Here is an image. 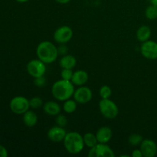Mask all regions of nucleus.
<instances>
[{
  "mask_svg": "<svg viewBox=\"0 0 157 157\" xmlns=\"http://www.w3.org/2000/svg\"><path fill=\"white\" fill-rule=\"evenodd\" d=\"M75 85L71 81L61 79L57 81L52 85V96L59 101H65L70 99L75 93Z\"/></svg>",
  "mask_w": 157,
  "mask_h": 157,
  "instance_id": "nucleus-1",
  "label": "nucleus"
},
{
  "mask_svg": "<svg viewBox=\"0 0 157 157\" xmlns=\"http://www.w3.org/2000/svg\"><path fill=\"white\" fill-rule=\"evenodd\" d=\"M36 55L39 60L45 64H51L56 61L58 56V48L52 42L44 41L39 43L36 48Z\"/></svg>",
  "mask_w": 157,
  "mask_h": 157,
  "instance_id": "nucleus-2",
  "label": "nucleus"
},
{
  "mask_svg": "<svg viewBox=\"0 0 157 157\" xmlns=\"http://www.w3.org/2000/svg\"><path fill=\"white\" fill-rule=\"evenodd\" d=\"M63 142L64 148L71 154H78L81 153L85 146L83 136L76 131L67 133Z\"/></svg>",
  "mask_w": 157,
  "mask_h": 157,
  "instance_id": "nucleus-3",
  "label": "nucleus"
},
{
  "mask_svg": "<svg viewBox=\"0 0 157 157\" xmlns=\"http://www.w3.org/2000/svg\"><path fill=\"white\" fill-rule=\"evenodd\" d=\"M99 109L102 116L107 119H114L119 113L117 105L110 98L101 99L99 102Z\"/></svg>",
  "mask_w": 157,
  "mask_h": 157,
  "instance_id": "nucleus-4",
  "label": "nucleus"
},
{
  "mask_svg": "<svg viewBox=\"0 0 157 157\" xmlns=\"http://www.w3.org/2000/svg\"><path fill=\"white\" fill-rule=\"evenodd\" d=\"M11 110L15 114H23L29 110V101L22 96H17L12 98L9 104Z\"/></svg>",
  "mask_w": 157,
  "mask_h": 157,
  "instance_id": "nucleus-5",
  "label": "nucleus"
},
{
  "mask_svg": "<svg viewBox=\"0 0 157 157\" xmlns=\"http://www.w3.org/2000/svg\"><path fill=\"white\" fill-rule=\"evenodd\" d=\"M27 72L29 75L35 78L40 76H44L46 72L45 63L41 61V60L33 59L31 60L26 66Z\"/></svg>",
  "mask_w": 157,
  "mask_h": 157,
  "instance_id": "nucleus-6",
  "label": "nucleus"
},
{
  "mask_svg": "<svg viewBox=\"0 0 157 157\" xmlns=\"http://www.w3.org/2000/svg\"><path fill=\"white\" fill-rule=\"evenodd\" d=\"M115 156L113 150L107 144L98 143L88 152L89 157H113Z\"/></svg>",
  "mask_w": 157,
  "mask_h": 157,
  "instance_id": "nucleus-7",
  "label": "nucleus"
},
{
  "mask_svg": "<svg viewBox=\"0 0 157 157\" xmlns=\"http://www.w3.org/2000/svg\"><path fill=\"white\" fill-rule=\"evenodd\" d=\"M74 32L71 27L63 25L58 28L54 33V39L58 44H66L73 38Z\"/></svg>",
  "mask_w": 157,
  "mask_h": 157,
  "instance_id": "nucleus-8",
  "label": "nucleus"
},
{
  "mask_svg": "<svg viewBox=\"0 0 157 157\" xmlns=\"http://www.w3.org/2000/svg\"><path fill=\"white\" fill-rule=\"evenodd\" d=\"M74 99L78 104H85L90 102L93 97L91 90L86 86H80L74 93Z\"/></svg>",
  "mask_w": 157,
  "mask_h": 157,
  "instance_id": "nucleus-9",
  "label": "nucleus"
},
{
  "mask_svg": "<svg viewBox=\"0 0 157 157\" xmlns=\"http://www.w3.org/2000/svg\"><path fill=\"white\" fill-rule=\"evenodd\" d=\"M140 52L147 59H157V42L151 40L144 41L140 47Z\"/></svg>",
  "mask_w": 157,
  "mask_h": 157,
  "instance_id": "nucleus-10",
  "label": "nucleus"
},
{
  "mask_svg": "<svg viewBox=\"0 0 157 157\" xmlns=\"http://www.w3.org/2000/svg\"><path fill=\"white\" fill-rule=\"evenodd\" d=\"M140 150L144 157H154L157 153V145L150 139L143 140L140 145Z\"/></svg>",
  "mask_w": 157,
  "mask_h": 157,
  "instance_id": "nucleus-11",
  "label": "nucleus"
},
{
  "mask_svg": "<svg viewBox=\"0 0 157 157\" xmlns=\"http://www.w3.org/2000/svg\"><path fill=\"white\" fill-rule=\"evenodd\" d=\"M66 134H67V133H66V130H64V127L58 125L49 129L47 133L48 138L51 141L55 143H59L64 140Z\"/></svg>",
  "mask_w": 157,
  "mask_h": 157,
  "instance_id": "nucleus-12",
  "label": "nucleus"
},
{
  "mask_svg": "<svg viewBox=\"0 0 157 157\" xmlns=\"http://www.w3.org/2000/svg\"><path fill=\"white\" fill-rule=\"evenodd\" d=\"M112 136H113L112 130L109 127H106V126L100 127L96 133L98 143H101V144H107L111 140Z\"/></svg>",
  "mask_w": 157,
  "mask_h": 157,
  "instance_id": "nucleus-13",
  "label": "nucleus"
},
{
  "mask_svg": "<svg viewBox=\"0 0 157 157\" xmlns=\"http://www.w3.org/2000/svg\"><path fill=\"white\" fill-rule=\"evenodd\" d=\"M88 81V74L84 70H78L74 72L71 78V82L74 85L83 86Z\"/></svg>",
  "mask_w": 157,
  "mask_h": 157,
  "instance_id": "nucleus-14",
  "label": "nucleus"
},
{
  "mask_svg": "<svg viewBox=\"0 0 157 157\" xmlns=\"http://www.w3.org/2000/svg\"><path fill=\"white\" fill-rule=\"evenodd\" d=\"M43 110L44 113H47L49 116H57L61 113V108L59 104L55 101H48L43 105Z\"/></svg>",
  "mask_w": 157,
  "mask_h": 157,
  "instance_id": "nucleus-15",
  "label": "nucleus"
},
{
  "mask_svg": "<svg viewBox=\"0 0 157 157\" xmlns=\"http://www.w3.org/2000/svg\"><path fill=\"white\" fill-rule=\"evenodd\" d=\"M23 123L28 127H33L38 123V116L33 110H27L23 113Z\"/></svg>",
  "mask_w": 157,
  "mask_h": 157,
  "instance_id": "nucleus-16",
  "label": "nucleus"
},
{
  "mask_svg": "<svg viewBox=\"0 0 157 157\" xmlns=\"http://www.w3.org/2000/svg\"><path fill=\"white\" fill-rule=\"evenodd\" d=\"M152 31L147 25H142L136 31V38L140 42H144L150 39Z\"/></svg>",
  "mask_w": 157,
  "mask_h": 157,
  "instance_id": "nucleus-17",
  "label": "nucleus"
},
{
  "mask_svg": "<svg viewBox=\"0 0 157 157\" xmlns=\"http://www.w3.org/2000/svg\"><path fill=\"white\" fill-rule=\"evenodd\" d=\"M59 64L62 69H73L77 64V59L73 55H65L61 58Z\"/></svg>",
  "mask_w": 157,
  "mask_h": 157,
  "instance_id": "nucleus-18",
  "label": "nucleus"
},
{
  "mask_svg": "<svg viewBox=\"0 0 157 157\" xmlns=\"http://www.w3.org/2000/svg\"><path fill=\"white\" fill-rule=\"evenodd\" d=\"M83 139H84V145H85L86 147H89L90 149L94 147V146L98 143L96 134H94V133H85V134L83 136Z\"/></svg>",
  "mask_w": 157,
  "mask_h": 157,
  "instance_id": "nucleus-19",
  "label": "nucleus"
},
{
  "mask_svg": "<svg viewBox=\"0 0 157 157\" xmlns=\"http://www.w3.org/2000/svg\"><path fill=\"white\" fill-rule=\"evenodd\" d=\"M64 104H63V110L65 113H72L76 110L77 107H78V103L75 101V100H71L68 99L67 101H64Z\"/></svg>",
  "mask_w": 157,
  "mask_h": 157,
  "instance_id": "nucleus-20",
  "label": "nucleus"
},
{
  "mask_svg": "<svg viewBox=\"0 0 157 157\" xmlns=\"http://www.w3.org/2000/svg\"><path fill=\"white\" fill-rule=\"evenodd\" d=\"M144 140V137L138 133H133L128 137L129 144L133 147H137L141 144Z\"/></svg>",
  "mask_w": 157,
  "mask_h": 157,
  "instance_id": "nucleus-21",
  "label": "nucleus"
},
{
  "mask_svg": "<svg viewBox=\"0 0 157 157\" xmlns=\"http://www.w3.org/2000/svg\"><path fill=\"white\" fill-rule=\"evenodd\" d=\"M145 15L148 19L154 20L157 18V6L150 5L145 11Z\"/></svg>",
  "mask_w": 157,
  "mask_h": 157,
  "instance_id": "nucleus-22",
  "label": "nucleus"
},
{
  "mask_svg": "<svg viewBox=\"0 0 157 157\" xmlns=\"http://www.w3.org/2000/svg\"><path fill=\"white\" fill-rule=\"evenodd\" d=\"M99 94L102 99H108L111 96L112 90L109 86L104 85L100 88Z\"/></svg>",
  "mask_w": 157,
  "mask_h": 157,
  "instance_id": "nucleus-23",
  "label": "nucleus"
},
{
  "mask_svg": "<svg viewBox=\"0 0 157 157\" xmlns=\"http://www.w3.org/2000/svg\"><path fill=\"white\" fill-rule=\"evenodd\" d=\"M29 104L32 109H39L43 106V101L39 97H34L29 101Z\"/></svg>",
  "mask_w": 157,
  "mask_h": 157,
  "instance_id": "nucleus-24",
  "label": "nucleus"
},
{
  "mask_svg": "<svg viewBox=\"0 0 157 157\" xmlns=\"http://www.w3.org/2000/svg\"><path fill=\"white\" fill-rule=\"evenodd\" d=\"M73 71L72 69H67L64 68L62 69L61 72V76L62 79L67 80V81H71L72 76H73Z\"/></svg>",
  "mask_w": 157,
  "mask_h": 157,
  "instance_id": "nucleus-25",
  "label": "nucleus"
},
{
  "mask_svg": "<svg viewBox=\"0 0 157 157\" xmlns=\"http://www.w3.org/2000/svg\"><path fill=\"white\" fill-rule=\"evenodd\" d=\"M56 124L58 126L64 127L67 124V119L64 114L59 113L56 116Z\"/></svg>",
  "mask_w": 157,
  "mask_h": 157,
  "instance_id": "nucleus-26",
  "label": "nucleus"
},
{
  "mask_svg": "<svg viewBox=\"0 0 157 157\" xmlns=\"http://www.w3.org/2000/svg\"><path fill=\"white\" fill-rule=\"evenodd\" d=\"M34 84L35 86L38 87H44L46 84V78L44 76H40L38 78H35L34 79Z\"/></svg>",
  "mask_w": 157,
  "mask_h": 157,
  "instance_id": "nucleus-27",
  "label": "nucleus"
},
{
  "mask_svg": "<svg viewBox=\"0 0 157 157\" xmlns=\"http://www.w3.org/2000/svg\"><path fill=\"white\" fill-rule=\"evenodd\" d=\"M67 48L64 45V44H61V45L59 46V48H58V52L59 55H65L67 53Z\"/></svg>",
  "mask_w": 157,
  "mask_h": 157,
  "instance_id": "nucleus-28",
  "label": "nucleus"
},
{
  "mask_svg": "<svg viewBox=\"0 0 157 157\" xmlns=\"http://www.w3.org/2000/svg\"><path fill=\"white\" fill-rule=\"evenodd\" d=\"M8 151L5 147L2 145H0V157H7Z\"/></svg>",
  "mask_w": 157,
  "mask_h": 157,
  "instance_id": "nucleus-29",
  "label": "nucleus"
},
{
  "mask_svg": "<svg viewBox=\"0 0 157 157\" xmlns=\"http://www.w3.org/2000/svg\"><path fill=\"white\" fill-rule=\"evenodd\" d=\"M131 156L132 157H143V153L142 152H141L140 149H136V150H133V152H132V154H131Z\"/></svg>",
  "mask_w": 157,
  "mask_h": 157,
  "instance_id": "nucleus-30",
  "label": "nucleus"
},
{
  "mask_svg": "<svg viewBox=\"0 0 157 157\" xmlns=\"http://www.w3.org/2000/svg\"><path fill=\"white\" fill-rule=\"evenodd\" d=\"M57 2L60 3V4H67L71 0H55Z\"/></svg>",
  "mask_w": 157,
  "mask_h": 157,
  "instance_id": "nucleus-31",
  "label": "nucleus"
},
{
  "mask_svg": "<svg viewBox=\"0 0 157 157\" xmlns=\"http://www.w3.org/2000/svg\"><path fill=\"white\" fill-rule=\"evenodd\" d=\"M150 2L151 5L157 6V0H150Z\"/></svg>",
  "mask_w": 157,
  "mask_h": 157,
  "instance_id": "nucleus-32",
  "label": "nucleus"
},
{
  "mask_svg": "<svg viewBox=\"0 0 157 157\" xmlns=\"http://www.w3.org/2000/svg\"><path fill=\"white\" fill-rule=\"evenodd\" d=\"M17 2H21V3H24V2H26L29 1V0H16Z\"/></svg>",
  "mask_w": 157,
  "mask_h": 157,
  "instance_id": "nucleus-33",
  "label": "nucleus"
}]
</instances>
